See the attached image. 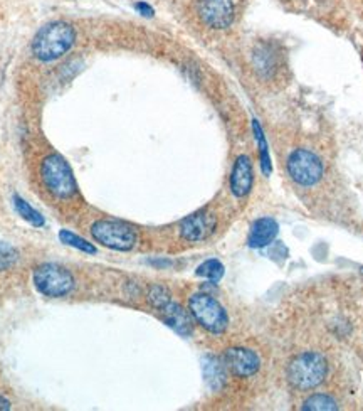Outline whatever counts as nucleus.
Returning <instances> with one entry per match:
<instances>
[{"instance_id":"1","label":"nucleus","mask_w":363,"mask_h":411,"mask_svg":"<svg viewBox=\"0 0 363 411\" xmlns=\"http://www.w3.org/2000/svg\"><path fill=\"white\" fill-rule=\"evenodd\" d=\"M74 41H76V32L69 24L66 23H51L41 28V30L34 37L32 54L42 63H51L56 61L71 49Z\"/></svg>"},{"instance_id":"2","label":"nucleus","mask_w":363,"mask_h":411,"mask_svg":"<svg viewBox=\"0 0 363 411\" xmlns=\"http://www.w3.org/2000/svg\"><path fill=\"white\" fill-rule=\"evenodd\" d=\"M41 179L44 187L58 199H69L78 192L71 165L59 154H51L42 160Z\"/></svg>"},{"instance_id":"3","label":"nucleus","mask_w":363,"mask_h":411,"mask_svg":"<svg viewBox=\"0 0 363 411\" xmlns=\"http://www.w3.org/2000/svg\"><path fill=\"white\" fill-rule=\"evenodd\" d=\"M34 287L39 294L51 299L68 297L74 288V277L64 266L56 263L39 265L32 275Z\"/></svg>"},{"instance_id":"4","label":"nucleus","mask_w":363,"mask_h":411,"mask_svg":"<svg viewBox=\"0 0 363 411\" xmlns=\"http://www.w3.org/2000/svg\"><path fill=\"white\" fill-rule=\"evenodd\" d=\"M91 236L96 243L115 251H130L138 239L133 226L111 220H99L93 222Z\"/></svg>"},{"instance_id":"5","label":"nucleus","mask_w":363,"mask_h":411,"mask_svg":"<svg viewBox=\"0 0 363 411\" xmlns=\"http://www.w3.org/2000/svg\"><path fill=\"white\" fill-rule=\"evenodd\" d=\"M189 310L194 321L212 334H221L229 326V317L219 302L207 294H195L189 300Z\"/></svg>"},{"instance_id":"6","label":"nucleus","mask_w":363,"mask_h":411,"mask_svg":"<svg viewBox=\"0 0 363 411\" xmlns=\"http://www.w3.org/2000/svg\"><path fill=\"white\" fill-rule=\"evenodd\" d=\"M326 376V361L318 352H304L296 357L288 369V379L295 388L312 389Z\"/></svg>"},{"instance_id":"7","label":"nucleus","mask_w":363,"mask_h":411,"mask_svg":"<svg viewBox=\"0 0 363 411\" xmlns=\"http://www.w3.org/2000/svg\"><path fill=\"white\" fill-rule=\"evenodd\" d=\"M323 172L325 167L321 159L312 150L298 148L288 157V174L300 186H313L323 177Z\"/></svg>"},{"instance_id":"8","label":"nucleus","mask_w":363,"mask_h":411,"mask_svg":"<svg viewBox=\"0 0 363 411\" xmlns=\"http://www.w3.org/2000/svg\"><path fill=\"white\" fill-rule=\"evenodd\" d=\"M200 19L212 29H226L234 23L235 6L234 0H199Z\"/></svg>"},{"instance_id":"9","label":"nucleus","mask_w":363,"mask_h":411,"mask_svg":"<svg viewBox=\"0 0 363 411\" xmlns=\"http://www.w3.org/2000/svg\"><path fill=\"white\" fill-rule=\"evenodd\" d=\"M217 226L216 216L207 211H199L180 222V234L187 242H202L214 233Z\"/></svg>"},{"instance_id":"10","label":"nucleus","mask_w":363,"mask_h":411,"mask_svg":"<svg viewBox=\"0 0 363 411\" xmlns=\"http://www.w3.org/2000/svg\"><path fill=\"white\" fill-rule=\"evenodd\" d=\"M224 361L226 366L229 367L235 376H240V378H247V376L256 374L261 366L259 356H257L256 352H252L251 349L244 347L227 349L224 354Z\"/></svg>"},{"instance_id":"11","label":"nucleus","mask_w":363,"mask_h":411,"mask_svg":"<svg viewBox=\"0 0 363 411\" xmlns=\"http://www.w3.org/2000/svg\"><path fill=\"white\" fill-rule=\"evenodd\" d=\"M252 182H254V172H252L251 159L247 155H239L230 172V191L235 198H244L251 192Z\"/></svg>"},{"instance_id":"12","label":"nucleus","mask_w":363,"mask_h":411,"mask_svg":"<svg viewBox=\"0 0 363 411\" xmlns=\"http://www.w3.org/2000/svg\"><path fill=\"white\" fill-rule=\"evenodd\" d=\"M164 317V322L168 327L177 332L180 335H190L192 329H194V323H192V316L187 310H183L180 305L175 304L173 300H170L164 309L159 310Z\"/></svg>"},{"instance_id":"13","label":"nucleus","mask_w":363,"mask_h":411,"mask_svg":"<svg viewBox=\"0 0 363 411\" xmlns=\"http://www.w3.org/2000/svg\"><path fill=\"white\" fill-rule=\"evenodd\" d=\"M278 222L273 218H261L257 220L251 228V234H249V246L251 248H264L269 243H273V239L278 234Z\"/></svg>"},{"instance_id":"14","label":"nucleus","mask_w":363,"mask_h":411,"mask_svg":"<svg viewBox=\"0 0 363 411\" xmlns=\"http://www.w3.org/2000/svg\"><path fill=\"white\" fill-rule=\"evenodd\" d=\"M12 203H14V209L17 214H19L22 220L27 221L30 226H34V228H42V226L46 225V220H44L42 214L39 213L37 209H34L24 198H20L19 194H14Z\"/></svg>"},{"instance_id":"15","label":"nucleus","mask_w":363,"mask_h":411,"mask_svg":"<svg viewBox=\"0 0 363 411\" xmlns=\"http://www.w3.org/2000/svg\"><path fill=\"white\" fill-rule=\"evenodd\" d=\"M204 376H205V381L211 384V388L221 389L222 386H224V383H226L224 366H222L216 357L207 356L204 359Z\"/></svg>"},{"instance_id":"16","label":"nucleus","mask_w":363,"mask_h":411,"mask_svg":"<svg viewBox=\"0 0 363 411\" xmlns=\"http://www.w3.org/2000/svg\"><path fill=\"white\" fill-rule=\"evenodd\" d=\"M59 239L64 244H68V246H71V248H74V250H78V251L87 253V255H94V253H96L94 244H91L90 242H86L85 238H81V236H78L76 233H73V231H69V230H61L59 231Z\"/></svg>"},{"instance_id":"17","label":"nucleus","mask_w":363,"mask_h":411,"mask_svg":"<svg viewBox=\"0 0 363 411\" xmlns=\"http://www.w3.org/2000/svg\"><path fill=\"white\" fill-rule=\"evenodd\" d=\"M197 275L211 280L212 283H217L219 280L224 277V265L219 260H207L197 268Z\"/></svg>"},{"instance_id":"18","label":"nucleus","mask_w":363,"mask_h":411,"mask_svg":"<svg viewBox=\"0 0 363 411\" xmlns=\"http://www.w3.org/2000/svg\"><path fill=\"white\" fill-rule=\"evenodd\" d=\"M303 410L306 411H330L338 410V405L331 396L328 395H313L304 401Z\"/></svg>"},{"instance_id":"19","label":"nucleus","mask_w":363,"mask_h":411,"mask_svg":"<svg viewBox=\"0 0 363 411\" xmlns=\"http://www.w3.org/2000/svg\"><path fill=\"white\" fill-rule=\"evenodd\" d=\"M19 260V251L11 243L0 242V272H7Z\"/></svg>"},{"instance_id":"20","label":"nucleus","mask_w":363,"mask_h":411,"mask_svg":"<svg viewBox=\"0 0 363 411\" xmlns=\"http://www.w3.org/2000/svg\"><path fill=\"white\" fill-rule=\"evenodd\" d=\"M170 300H172V295H170V292L165 287L153 285L150 287V290H148V302H150L153 309L161 310Z\"/></svg>"},{"instance_id":"21","label":"nucleus","mask_w":363,"mask_h":411,"mask_svg":"<svg viewBox=\"0 0 363 411\" xmlns=\"http://www.w3.org/2000/svg\"><path fill=\"white\" fill-rule=\"evenodd\" d=\"M254 132H256V138H257V142H259V148H261L262 169H264V172L268 174V172H269V157H268V147H266V142H264V138H262L261 129H259V125L256 124V121H254Z\"/></svg>"},{"instance_id":"22","label":"nucleus","mask_w":363,"mask_h":411,"mask_svg":"<svg viewBox=\"0 0 363 411\" xmlns=\"http://www.w3.org/2000/svg\"><path fill=\"white\" fill-rule=\"evenodd\" d=\"M11 408H12L11 401H8L6 396H0V411H8Z\"/></svg>"}]
</instances>
